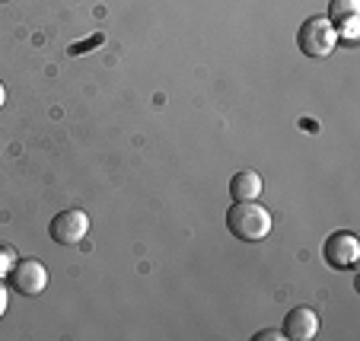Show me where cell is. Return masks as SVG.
Masks as SVG:
<instances>
[{"label": "cell", "instance_id": "3", "mask_svg": "<svg viewBox=\"0 0 360 341\" xmlns=\"http://www.w3.org/2000/svg\"><path fill=\"white\" fill-rule=\"evenodd\" d=\"M48 233H51V239L61 243V246H80L89 233V217L80 211V207H70V211H61L51 217Z\"/></svg>", "mask_w": 360, "mask_h": 341}, {"label": "cell", "instance_id": "7", "mask_svg": "<svg viewBox=\"0 0 360 341\" xmlns=\"http://www.w3.org/2000/svg\"><path fill=\"white\" fill-rule=\"evenodd\" d=\"M259 195H262V176L255 169H243L230 179L233 201H259Z\"/></svg>", "mask_w": 360, "mask_h": 341}, {"label": "cell", "instance_id": "8", "mask_svg": "<svg viewBox=\"0 0 360 341\" xmlns=\"http://www.w3.org/2000/svg\"><path fill=\"white\" fill-rule=\"evenodd\" d=\"M357 10H360V0H332L328 4V20L341 22L347 16H357Z\"/></svg>", "mask_w": 360, "mask_h": 341}, {"label": "cell", "instance_id": "2", "mask_svg": "<svg viewBox=\"0 0 360 341\" xmlns=\"http://www.w3.org/2000/svg\"><path fill=\"white\" fill-rule=\"evenodd\" d=\"M297 45L306 58H328L338 45V29L328 16H309L297 32Z\"/></svg>", "mask_w": 360, "mask_h": 341}, {"label": "cell", "instance_id": "10", "mask_svg": "<svg viewBox=\"0 0 360 341\" xmlns=\"http://www.w3.org/2000/svg\"><path fill=\"white\" fill-rule=\"evenodd\" d=\"M13 265H16V252L10 246H0V278H7Z\"/></svg>", "mask_w": 360, "mask_h": 341}, {"label": "cell", "instance_id": "13", "mask_svg": "<svg viewBox=\"0 0 360 341\" xmlns=\"http://www.w3.org/2000/svg\"><path fill=\"white\" fill-rule=\"evenodd\" d=\"M4 103H7V89H4V83H0V109H4Z\"/></svg>", "mask_w": 360, "mask_h": 341}, {"label": "cell", "instance_id": "5", "mask_svg": "<svg viewBox=\"0 0 360 341\" xmlns=\"http://www.w3.org/2000/svg\"><path fill=\"white\" fill-rule=\"evenodd\" d=\"M322 255H326V262L332 268L347 271V268H354V265H357V259H360V243H357V236H354V233L338 230V233H332V236L326 239Z\"/></svg>", "mask_w": 360, "mask_h": 341}, {"label": "cell", "instance_id": "9", "mask_svg": "<svg viewBox=\"0 0 360 341\" xmlns=\"http://www.w3.org/2000/svg\"><path fill=\"white\" fill-rule=\"evenodd\" d=\"M335 29H338V39L354 41V39H357V16H347V20L335 22Z\"/></svg>", "mask_w": 360, "mask_h": 341}, {"label": "cell", "instance_id": "6", "mask_svg": "<svg viewBox=\"0 0 360 341\" xmlns=\"http://www.w3.org/2000/svg\"><path fill=\"white\" fill-rule=\"evenodd\" d=\"M284 338L290 341H309L316 338V332H319V316L313 313L309 307H293L290 313L284 316Z\"/></svg>", "mask_w": 360, "mask_h": 341}, {"label": "cell", "instance_id": "14", "mask_svg": "<svg viewBox=\"0 0 360 341\" xmlns=\"http://www.w3.org/2000/svg\"><path fill=\"white\" fill-rule=\"evenodd\" d=\"M0 4H4V0H0Z\"/></svg>", "mask_w": 360, "mask_h": 341}, {"label": "cell", "instance_id": "4", "mask_svg": "<svg viewBox=\"0 0 360 341\" xmlns=\"http://www.w3.org/2000/svg\"><path fill=\"white\" fill-rule=\"evenodd\" d=\"M7 281H10V287H13L16 294L39 297L41 290L48 287V268L41 265V262H35V259H22V262H16V265L10 268Z\"/></svg>", "mask_w": 360, "mask_h": 341}, {"label": "cell", "instance_id": "12", "mask_svg": "<svg viewBox=\"0 0 360 341\" xmlns=\"http://www.w3.org/2000/svg\"><path fill=\"white\" fill-rule=\"evenodd\" d=\"M10 307V297H7V284H4V278H0V319H4V313H7Z\"/></svg>", "mask_w": 360, "mask_h": 341}, {"label": "cell", "instance_id": "11", "mask_svg": "<svg viewBox=\"0 0 360 341\" xmlns=\"http://www.w3.org/2000/svg\"><path fill=\"white\" fill-rule=\"evenodd\" d=\"M284 338V332H278V328H265V332H259L252 341H281Z\"/></svg>", "mask_w": 360, "mask_h": 341}, {"label": "cell", "instance_id": "1", "mask_svg": "<svg viewBox=\"0 0 360 341\" xmlns=\"http://www.w3.org/2000/svg\"><path fill=\"white\" fill-rule=\"evenodd\" d=\"M226 230L243 243H259L271 233V214L259 201H236L226 211Z\"/></svg>", "mask_w": 360, "mask_h": 341}]
</instances>
